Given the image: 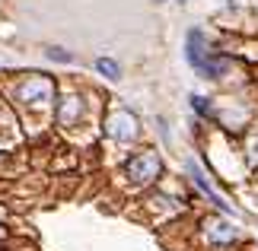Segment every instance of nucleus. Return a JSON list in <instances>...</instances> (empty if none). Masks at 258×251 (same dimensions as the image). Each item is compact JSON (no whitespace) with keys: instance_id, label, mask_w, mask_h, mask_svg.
<instances>
[{"instance_id":"nucleus-1","label":"nucleus","mask_w":258,"mask_h":251,"mask_svg":"<svg viewBox=\"0 0 258 251\" xmlns=\"http://www.w3.org/2000/svg\"><path fill=\"white\" fill-rule=\"evenodd\" d=\"M188 64H191L201 76H211V79L223 76V70H226V61L211 51V45L204 42V35L198 32V29L188 32Z\"/></svg>"},{"instance_id":"nucleus-2","label":"nucleus","mask_w":258,"mask_h":251,"mask_svg":"<svg viewBox=\"0 0 258 251\" xmlns=\"http://www.w3.org/2000/svg\"><path fill=\"white\" fill-rule=\"evenodd\" d=\"M160 175V156L156 153H137L134 159H127V178L137 185H147Z\"/></svg>"},{"instance_id":"nucleus-3","label":"nucleus","mask_w":258,"mask_h":251,"mask_svg":"<svg viewBox=\"0 0 258 251\" xmlns=\"http://www.w3.org/2000/svg\"><path fill=\"white\" fill-rule=\"evenodd\" d=\"M108 134H112L115 140H131L137 134V121L127 112H118V115L108 118Z\"/></svg>"},{"instance_id":"nucleus-4","label":"nucleus","mask_w":258,"mask_h":251,"mask_svg":"<svg viewBox=\"0 0 258 251\" xmlns=\"http://www.w3.org/2000/svg\"><path fill=\"white\" fill-rule=\"evenodd\" d=\"M51 96V83L48 79H29L26 86H19V99L23 102H45V99Z\"/></svg>"},{"instance_id":"nucleus-5","label":"nucleus","mask_w":258,"mask_h":251,"mask_svg":"<svg viewBox=\"0 0 258 251\" xmlns=\"http://www.w3.org/2000/svg\"><path fill=\"white\" fill-rule=\"evenodd\" d=\"M188 169H191V178H195V182H198V188H201V191H204V194H207V197H211V204H217V207H220V210H230V204H226V200H223V197H220V194H217V191L211 188V182H207V178L201 175V169H198L195 162H191V165H188Z\"/></svg>"},{"instance_id":"nucleus-6","label":"nucleus","mask_w":258,"mask_h":251,"mask_svg":"<svg viewBox=\"0 0 258 251\" xmlns=\"http://www.w3.org/2000/svg\"><path fill=\"white\" fill-rule=\"evenodd\" d=\"M96 70H99L102 76H108V79H118V76H121V67H118L115 61H108V57H99V61H96Z\"/></svg>"},{"instance_id":"nucleus-7","label":"nucleus","mask_w":258,"mask_h":251,"mask_svg":"<svg viewBox=\"0 0 258 251\" xmlns=\"http://www.w3.org/2000/svg\"><path fill=\"white\" fill-rule=\"evenodd\" d=\"M211 238H214V242H230L233 229L226 226V223H211Z\"/></svg>"},{"instance_id":"nucleus-8","label":"nucleus","mask_w":258,"mask_h":251,"mask_svg":"<svg viewBox=\"0 0 258 251\" xmlns=\"http://www.w3.org/2000/svg\"><path fill=\"white\" fill-rule=\"evenodd\" d=\"M48 57H51V61H61V64H71L74 61V54L64 51V48H48Z\"/></svg>"},{"instance_id":"nucleus-9","label":"nucleus","mask_w":258,"mask_h":251,"mask_svg":"<svg viewBox=\"0 0 258 251\" xmlns=\"http://www.w3.org/2000/svg\"><path fill=\"white\" fill-rule=\"evenodd\" d=\"M191 105H195V112H201V115H207V112H211V108H207V102H204L201 96H191Z\"/></svg>"}]
</instances>
